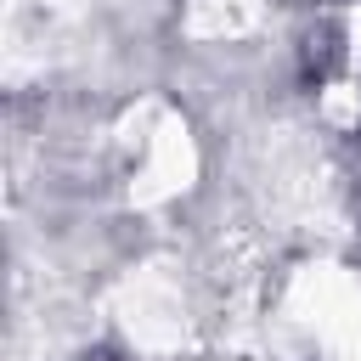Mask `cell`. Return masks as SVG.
Returning <instances> with one entry per match:
<instances>
[{
    "label": "cell",
    "mask_w": 361,
    "mask_h": 361,
    "mask_svg": "<svg viewBox=\"0 0 361 361\" xmlns=\"http://www.w3.org/2000/svg\"><path fill=\"white\" fill-rule=\"evenodd\" d=\"M288 322L316 344V361H361V282L338 265H310L288 288Z\"/></svg>",
    "instance_id": "1"
},
{
    "label": "cell",
    "mask_w": 361,
    "mask_h": 361,
    "mask_svg": "<svg viewBox=\"0 0 361 361\" xmlns=\"http://www.w3.org/2000/svg\"><path fill=\"white\" fill-rule=\"evenodd\" d=\"M124 152H130V197H135V203H164V197L186 192L192 175H197L192 135H186V124H180L175 113H164V107H147V113H141V124H135V135L124 141Z\"/></svg>",
    "instance_id": "2"
},
{
    "label": "cell",
    "mask_w": 361,
    "mask_h": 361,
    "mask_svg": "<svg viewBox=\"0 0 361 361\" xmlns=\"http://www.w3.org/2000/svg\"><path fill=\"white\" fill-rule=\"evenodd\" d=\"M118 316H124L130 338L147 344V350H169V344H180V333H186V299H180V288H175L169 276H158V271H141V276L124 282Z\"/></svg>",
    "instance_id": "3"
}]
</instances>
